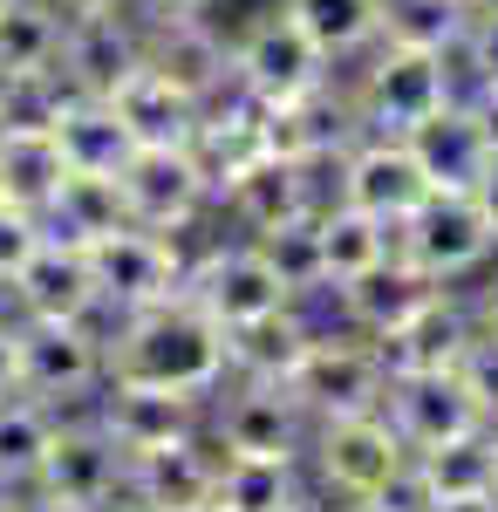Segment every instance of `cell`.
<instances>
[{
	"label": "cell",
	"mask_w": 498,
	"mask_h": 512,
	"mask_svg": "<svg viewBox=\"0 0 498 512\" xmlns=\"http://www.w3.org/2000/svg\"><path fill=\"white\" fill-rule=\"evenodd\" d=\"M198 512H219V506H198Z\"/></svg>",
	"instance_id": "54"
},
{
	"label": "cell",
	"mask_w": 498,
	"mask_h": 512,
	"mask_svg": "<svg viewBox=\"0 0 498 512\" xmlns=\"http://www.w3.org/2000/svg\"><path fill=\"white\" fill-rule=\"evenodd\" d=\"M48 239V226H41V212H21V205H7L0 198V287L21 274L28 260H35V246Z\"/></svg>",
	"instance_id": "39"
},
{
	"label": "cell",
	"mask_w": 498,
	"mask_h": 512,
	"mask_svg": "<svg viewBox=\"0 0 498 512\" xmlns=\"http://www.w3.org/2000/svg\"><path fill=\"white\" fill-rule=\"evenodd\" d=\"M335 287H342L348 321H355V328H369L376 342H383L389 328H403V321L417 315L430 294H444V280H430V274L417 267V260L403 253V246H396V253H383L376 267H362V274L335 280Z\"/></svg>",
	"instance_id": "19"
},
{
	"label": "cell",
	"mask_w": 498,
	"mask_h": 512,
	"mask_svg": "<svg viewBox=\"0 0 498 512\" xmlns=\"http://www.w3.org/2000/svg\"><path fill=\"white\" fill-rule=\"evenodd\" d=\"M219 444L226 458H294L301 444V403L287 383H246L219 410Z\"/></svg>",
	"instance_id": "20"
},
{
	"label": "cell",
	"mask_w": 498,
	"mask_h": 512,
	"mask_svg": "<svg viewBox=\"0 0 498 512\" xmlns=\"http://www.w3.org/2000/svg\"><path fill=\"white\" fill-rule=\"evenodd\" d=\"M464 342H471V315H464L458 301L430 294L403 328H389L376 355H383L389 376H430V369H458Z\"/></svg>",
	"instance_id": "22"
},
{
	"label": "cell",
	"mask_w": 498,
	"mask_h": 512,
	"mask_svg": "<svg viewBox=\"0 0 498 512\" xmlns=\"http://www.w3.org/2000/svg\"><path fill=\"white\" fill-rule=\"evenodd\" d=\"M48 437H55V410L41 396H28V390L0 396V492H28Z\"/></svg>",
	"instance_id": "31"
},
{
	"label": "cell",
	"mask_w": 498,
	"mask_h": 512,
	"mask_svg": "<svg viewBox=\"0 0 498 512\" xmlns=\"http://www.w3.org/2000/svg\"><path fill=\"white\" fill-rule=\"evenodd\" d=\"M55 7H62V21H76V14H116L130 0H55Z\"/></svg>",
	"instance_id": "44"
},
{
	"label": "cell",
	"mask_w": 498,
	"mask_h": 512,
	"mask_svg": "<svg viewBox=\"0 0 498 512\" xmlns=\"http://www.w3.org/2000/svg\"><path fill=\"white\" fill-rule=\"evenodd\" d=\"M116 185H123L130 219L151 226V233H178L205 205V171H198V158L185 144H137L130 164L116 171Z\"/></svg>",
	"instance_id": "9"
},
{
	"label": "cell",
	"mask_w": 498,
	"mask_h": 512,
	"mask_svg": "<svg viewBox=\"0 0 498 512\" xmlns=\"http://www.w3.org/2000/svg\"><path fill=\"white\" fill-rule=\"evenodd\" d=\"M28 492H41V499H55L69 512H103L110 499H123V451H116V437L103 424H62L55 417V437L41 451Z\"/></svg>",
	"instance_id": "5"
},
{
	"label": "cell",
	"mask_w": 498,
	"mask_h": 512,
	"mask_svg": "<svg viewBox=\"0 0 498 512\" xmlns=\"http://www.w3.org/2000/svg\"><path fill=\"white\" fill-rule=\"evenodd\" d=\"M492 485H498V431H492Z\"/></svg>",
	"instance_id": "51"
},
{
	"label": "cell",
	"mask_w": 498,
	"mask_h": 512,
	"mask_svg": "<svg viewBox=\"0 0 498 512\" xmlns=\"http://www.w3.org/2000/svg\"><path fill=\"white\" fill-rule=\"evenodd\" d=\"M471 0H383V35L403 48H437L451 55V41H464Z\"/></svg>",
	"instance_id": "36"
},
{
	"label": "cell",
	"mask_w": 498,
	"mask_h": 512,
	"mask_svg": "<svg viewBox=\"0 0 498 512\" xmlns=\"http://www.w3.org/2000/svg\"><path fill=\"white\" fill-rule=\"evenodd\" d=\"M103 103L123 117V130H130L137 144H185V137H192V123H198L192 96H178V89L157 76V69H144V62L116 82Z\"/></svg>",
	"instance_id": "25"
},
{
	"label": "cell",
	"mask_w": 498,
	"mask_h": 512,
	"mask_svg": "<svg viewBox=\"0 0 498 512\" xmlns=\"http://www.w3.org/2000/svg\"><path fill=\"white\" fill-rule=\"evenodd\" d=\"M348 512H383V506H348Z\"/></svg>",
	"instance_id": "52"
},
{
	"label": "cell",
	"mask_w": 498,
	"mask_h": 512,
	"mask_svg": "<svg viewBox=\"0 0 498 512\" xmlns=\"http://www.w3.org/2000/svg\"><path fill=\"white\" fill-rule=\"evenodd\" d=\"M410 465V444L383 410H355V417H328L321 431V472L328 485H342L355 499H376L389 478Z\"/></svg>",
	"instance_id": "12"
},
{
	"label": "cell",
	"mask_w": 498,
	"mask_h": 512,
	"mask_svg": "<svg viewBox=\"0 0 498 512\" xmlns=\"http://www.w3.org/2000/svg\"><path fill=\"white\" fill-rule=\"evenodd\" d=\"M7 301L21 321H96L103 315V294H96V274H89V253L76 239H41L35 260L7 280Z\"/></svg>",
	"instance_id": "10"
},
{
	"label": "cell",
	"mask_w": 498,
	"mask_h": 512,
	"mask_svg": "<svg viewBox=\"0 0 498 512\" xmlns=\"http://www.w3.org/2000/svg\"><path fill=\"white\" fill-rule=\"evenodd\" d=\"M62 55V7L55 0H0V76H35Z\"/></svg>",
	"instance_id": "29"
},
{
	"label": "cell",
	"mask_w": 498,
	"mask_h": 512,
	"mask_svg": "<svg viewBox=\"0 0 498 512\" xmlns=\"http://www.w3.org/2000/svg\"><path fill=\"white\" fill-rule=\"evenodd\" d=\"M0 512H69V506H55V499H41V492H21V499L0 492Z\"/></svg>",
	"instance_id": "46"
},
{
	"label": "cell",
	"mask_w": 498,
	"mask_h": 512,
	"mask_svg": "<svg viewBox=\"0 0 498 512\" xmlns=\"http://www.w3.org/2000/svg\"><path fill=\"white\" fill-rule=\"evenodd\" d=\"M89 274H96V294H103V315H137V308H157L171 294H185V260L171 233H151V226H116V233L89 239Z\"/></svg>",
	"instance_id": "2"
},
{
	"label": "cell",
	"mask_w": 498,
	"mask_h": 512,
	"mask_svg": "<svg viewBox=\"0 0 498 512\" xmlns=\"http://www.w3.org/2000/svg\"><path fill=\"white\" fill-rule=\"evenodd\" d=\"M478 321H485V335H498V280L485 287V301H478Z\"/></svg>",
	"instance_id": "47"
},
{
	"label": "cell",
	"mask_w": 498,
	"mask_h": 512,
	"mask_svg": "<svg viewBox=\"0 0 498 512\" xmlns=\"http://www.w3.org/2000/svg\"><path fill=\"white\" fill-rule=\"evenodd\" d=\"M232 76L246 82V96L260 103H294L328 82V55L301 35V21L287 7H267L260 21H246V35L232 41Z\"/></svg>",
	"instance_id": "3"
},
{
	"label": "cell",
	"mask_w": 498,
	"mask_h": 512,
	"mask_svg": "<svg viewBox=\"0 0 498 512\" xmlns=\"http://www.w3.org/2000/svg\"><path fill=\"white\" fill-rule=\"evenodd\" d=\"M144 62V35L116 14H76L62 21V55H55V76L69 82L76 96H110L116 82Z\"/></svg>",
	"instance_id": "16"
},
{
	"label": "cell",
	"mask_w": 498,
	"mask_h": 512,
	"mask_svg": "<svg viewBox=\"0 0 498 512\" xmlns=\"http://www.w3.org/2000/svg\"><path fill=\"white\" fill-rule=\"evenodd\" d=\"M212 506L219 512H301L294 458H219Z\"/></svg>",
	"instance_id": "30"
},
{
	"label": "cell",
	"mask_w": 498,
	"mask_h": 512,
	"mask_svg": "<svg viewBox=\"0 0 498 512\" xmlns=\"http://www.w3.org/2000/svg\"><path fill=\"white\" fill-rule=\"evenodd\" d=\"M396 246H403L430 280H458L498 246V233H492V219H485V205H478V192H444V185H430V198L396 226Z\"/></svg>",
	"instance_id": "4"
},
{
	"label": "cell",
	"mask_w": 498,
	"mask_h": 512,
	"mask_svg": "<svg viewBox=\"0 0 498 512\" xmlns=\"http://www.w3.org/2000/svg\"><path fill=\"white\" fill-rule=\"evenodd\" d=\"M342 198H348V205H362V212H376L389 233H396L423 198H430V178H423L417 151H410L403 137H376V144H362V151L348 158Z\"/></svg>",
	"instance_id": "18"
},
{
	"label": "cell",
	"mask_w": 498,
	"mask_h": 512,
	"mask_svg": "<svg viewBox=\"0 0 498 512\" xmlns=\"http://www.w3.org/2000/svg\"><path fill=\"white\" fill-rule=\"evenodd\" d=\"M185 301L205 308L219 328H232V321H253L267 308H287L294 294L260 260V246H212L198 267H185Z\"/></svg>",
	"instance_id": "11"
},
{
	"label": "cell",
	"mask_w": 498,
	"mask_h": 512,
	"mask_svg": "<svg viewBox=\"0 0 498 512\" xmlns=\"http://www.w3.org/2000/svg\"><path fill=\"white\" fill-rule=\"evenodd\" d=\"M417 478H423V492H430V506L458 499V492H498L492 485V437L464 431V437H444V444L417 451Z\"/></svg>",
	"instance_id": "34"
},
{
	"label": "cell",
	"mask_w": 498,
	"mask_h": 512,
	"mask_svg": "<svg viewBox=\"0 0 498 512\" xmlns=\"http://www.w3.org/2000/svg\"><path fill=\"white\" fill-rule=\"evenodd\" d=\"M69 164L55 151V130H7L0 137V198L21 212H48V198L62 192Z\"/></svg>",
	"instance_id": "28"
},
{
	"label": "cell",
	"mask_w": 498,
	"mask_h": 512,
	"mask_svg": "<svg viewBox=\"0 0 498 512\" xmlns=\"http://www.w3.org/2000/svg\"><path fill=\"white\" fill-rule=\"evenodd\" d=\"M226 376V328L192 308L185 294L116 315V342H103V383H151V390L205 396Z\"/></svg>",
	"instance_id": "1"
},
{
	"label": "cell",
	"mask_w": 498,
	"mask_h": 512,
	"mask_svg": "<svg viewBox=\"0 0 498 512\" xmlns=\"http://www.w3.org/2000/svg\"><path fill=\"white\" fill-rule=\"evenodd\" d=\"M144 69H157L178 96H192L198 110H205L232 76V48L198 14H157V28L144 35Z\"/></svg>",
	"instance_id": "15"
},
{
	"label": "cell",
	"mask_w": 498,
	"mask_h": 512,
	"mask_svg": "<svg viewBox=\"0 0 498 512\" xmlns=\"http://www.w3.org/2000/svg\"><path fill=\"white\" fill-rule=\"evenodd\" d=\"M471 110H478V130H485V144L498 151V89H485V96H478Z\"/></svg>",
	"instance_id": "43"
},
{
	"label": "cell",
	"mask_w": 498,
	"mask_h": 512,
	"mask_svg": "<svg viewBox=\"0 0 498 512\" xmlns=\"http://www.w3.org/2000/svg\"><path fill=\"white\" fill-rule=\"evenodd\" d=\"M458 383L471 390V403H478L485 424H492L498 417V335L471 328V342H464V355H458Z\"/></svg>",
	"instance_id": "38"
},
{
	"label": "cell",
	"mask_w": 498,
	"mask_h": 512,
	"mask_svg": "<svg viewBox=\"0 0 498 512\" xmlns=\"http://www.w3.org/2000/svg\"><path fill=\"white\" fill-rule=\"evenodd\" d=\"M212 485H219V458L192 437H171L151 451H123V492L151 512H198L212 506Z\"/></svg>",
	"instance_id": "13"
},
{
	"label": "cell",
	"mask_w": 498,
	"mask_h": 512,
	"mask_svg": "<svg viewBox=\"0 0 498 512\" xmlns=\"http://www.w3.org/2000/svg\"><path fill=\"white\" fill-rule=\"evenodd\" d=\"M464 55H471L478 82L498 89V14H471V21H464Z\"/></svg>",
	"instance_id": "40"
},
{
	"label": "cell",
	"mask_w": 498,
	"mask_h": 512,
	"mask_svg": "<svg viewBox=\"0 0 498 512\" xmlns=\"http://www.w3.org/2000/svg\"><path fill=\"white\" fill-rule=\"evenodd\" d=\"M21 390L41 396L48 410L62 396H82L103 383V335L96 321H21Z\"/></svg>",
	"instance_id": "7"
},
{
	"label": "cell",
	"mask_w": 498,
	"mask_h": 512,
	"mask_svg": "<svg viewBox=\"0 0 498 512\" xmlns=\"http://www.w3.org/2000/svg\"><path fill=\"white\" fill-rule=\"evenodd\" d=\"M430 512H498V492H458V499H437Z\"/></svg>",
	"instance_id": "42"
},
{
	"label": "cell",
	"mask_w": 498,
	"mask_h": 512,
	"mask_svg": "<svg viewBox=\"0 0 498 512\" xmlns=\"http://www.w3.org/2000/svg\"><path fill=\"white\" fill-rule=\"evenodd\" d=\"M307 342H314V328L294 308H267V315L226 328V369H239L246 383H287Z\"/></svg>",
	"instance_id": "23"
},
{
	"label": "cell",
	"mask_w": 498,
	"mask_h": 512,
	"mask_svg": "<svg viewBox=\"0 0 498 512\" xmlns=\"http://www.w3.org/2000/svg\"><path fill=\"white\" fill-rule=\"evenodd\" d=\"M471 14H498V0H471Z\"/></svg>",
	"instance_id": "50"
},
{
	"label": "cell",
	"mask_w": 498,
	"mask_h": 512,
	"mask_svg": "<svg viewBox=\"0 0 498 512\" xmlns=\"http://www.w3.org/2000/svg\"><path fill=\"white\" fill-rule=\"evenodd\" d=\"M14 390H21V328L0 308V396H14Z\"/></svg>",
	"instance_id": "41"
},
{
	"label": "cell",
	"mask_w": 498,
	"mask_h": 512,
	"mask_svg": "<svg viewBox=\"0 0 498 512\" xmlns=\"http://www.w3.org/2000/svg\"><path fill=\"white\" fill-rule=\"evenodd\" d=\"M41 226H48L55 239H76V246L116 233V226H130L123 185H116V178H96V171H69V178H62V192L48 198Z\"/></svg>",
	"instance_id": "27"
},
{
	"label": "cell",
	"mask_w": 498,
	"mask_h": 512,
	"mask_svg": "<svg viewBox=\"0 0 498 512\" xmlns=\"http://www.w3.org/2000/svg\"><path fill=\"white\" fill-rule=\"evenodd\" d=\"M76 89L55 76V69H35V76H0V137L7 130H55L62 103Z\"/></svg>",
	"instance_id": "37"
},
{
	"label": "cell",
	"mask_w": 498,
	"mask_h": 512,
	"mask_svg": "<svg viewBox=\"0 0 498 512\" xmlns=\"http://www.w3.org/2000/svg\"><path fill=\"white\" fill-rule=\"evenodd\" d=\"M389 424L403 431L410 458L444 444V437L485 431V410L471 403V390L458 383V369H430V376H389Z\"/></svg>",
	"instance_id": "14"
},
{
	"label": "cell",
	"mask_w": 498,
	"mask_h": 512,
	"mask_svg": "<svg viewBox=\"0 0 498 512\" xmlns=\"http://www.w3.org/2000/svg\"><path fill=\"white\" fill-rule=\"evenodd\" d=\"M103 512H151V506H137V499H130V506H116V499H110V506H103Z\"/></svg>",
	"instance_id": "49"
},
{
	"label": "cell",
	"mask_w": 498,
	"mask_h": 512,
	"mask_svg": "<svg viewBox=\"0 0 498 512\" xmlns=\"http://www.w3.org/2000/svg\"><path fill=\"white\" fill-rule=\"evenodd\" d=\"M451 96V69H444V55L437 48H403V41H389L383 55H376V69L362 76V123L369 130H383V137H403L410 123H423L437 103Z\"/></svg>",
	"instance_id": "6"
},
{
	"label": "cell",
	"mask_w": 498,
	"mask_h": 512,
	"mask_svg": "<svg viewBox=\"0 0 498 512\" xmlns=\"http://www.w3.org/2000/svg\"><path fill=\"white\" fill-rule=\"evenodd\" d=\"M96 424L116 437V451H151V444H171V437L198 431V396L151 390V383H110Z\"/></svg>",
	"instance_id": "21"
},
{
	"label": "cell",
	"mask_w": 498,
	"mask_h": 512,
	"mask_svg": "<svg viewBox=\"0 0 498 512\" xmlns=\"http://www.w3.org/2000/svg\"><path fill=\"white\" fill-rule=\"evenodd\" d=\"M55 151H62L69 171L116 178V171L130 164V151H137V137L123 130V117H116L103 96H69L62 117H55Z\"/></svg>",
	"instance_id": "24"
},
{
	"label": "cell",
	"mask_w": 498,
	"mask_h": 512,
	"mask_svg": "<svg viewBox=\"0 0 498 512\" xmlns=\"http://www.w3.org/2000/svg\"><path fill=\"white\" fill-rule=\"evenodd\" d=\"M403 144L417 151L423 178L444 185V192H471V185L498 164V151L485 144V130H478V110H471V103H451V96H444L423 123H410Z\"/></svg>",
	"instance_id": "17"
},
{
	"label": "cell",
	"mask_w": 498,
	"mask_h": 512,
	"mask_svg": "<svg viewBox=\"0 0 498 512\" xmlns=\"http://www.w3.org/2000/svg\"><path fill=\"white\" fill-rule=\"evenodd\" d=\"M0 308H7V287H0Z\"/></svg>",
	"instance_id": "53"
},
{
	"label": "cell",
	"mask_w": 498,
	"mask_h": 512,
	"mask_svg": "<svg viewBox=\"0 0 498 512\" xmlns=\"http://www.w3.org/2000/svg\"><path fill=\"white\" fill-rule=\"evenodd\" d=\"M471 192H478V205H485V219H492V233H498V164L478 178V185H471Z\"/></svg>",
	"instance_id": "45"
},
{
	"label": "cell",
	"mask_w": 498,
	"mask_h": 512,
	"mask_svg": "<svg viewBox=\"0 0 498 512\" xmlns=\"http://www.w3.org/2000/svg\"><path fill=\"white\" fill-rule=\"evenodd\" d=\"M287 14L301 21V35L335 62V55H355L383 35V0H287Z\"/></svg>",
	"instance_id": "33"
},
{
	"label": "cell",
	"mask_w": 498,
	"mask_h": 512,
	"mask_svg": "<svg viewBox=\"0 0 498 512\" xmlns=\"http://www.w3.org/2000/svg\"><path fill=\"white\" fill-rule=\"evenodd\" d=\"M137 7H151V14H198L205 0H137Z\"/></svg>",
	"instance_id": "48"
},
{
	"label": "cell",
	"mask_w": 498,
	"mask_h": 512,
	"mask_svg": "<svg viewBox=\"0 0 498 512\" xmlns=\"http://www.w3.org/2000/svg\"><path fill=\"white\" fill-rule=\"evenodd\" d=\"M226 198L239 205V219H246L253 233H260V226H280V219L307 212V164L273 158V151H253V158L226 178Z\"/></svg>",
	"instance_id": "26"
},
{
	"label": "cell",
	"mask_w": 498,
	"mask_h": 512,
	"mask_svg": "<svg viewBox=\"0 0 498 512\" xmlns=\"http://www.w3.org/2000/svg\"><path fill=\"white\" fill-rule=\"evenodd\" d=\"M287 390L301 410H321V417H355V410H383V390H389V369L376 349L362 342H307V355L294 362Z\"/></svg>",
	"instance_id": "8"
},
{
	"label": "cell",
	"mask_w": 498,
	"mask_h": 512,
	"mask_svg": "<svg viewBox=\"0 0 498 512\" xmlns=\"http://www.w3.org/2000/svg\"><path fill=\"white\" fill-rule=\"evenodd\" d=\"M260 260H267L273 274H280V287L287 294H314L321 287V233H314V205L307 212H294V219H280V226H260Z\"/></svg>",
	"instance_id": "35"
},
{
	"label": "cell",
	"mask_w": 498,
	"mask_h": 512,
	"mask_svg": "<svg viewBox=\"0 0 498 512\" xmlns=\"http://www.w3.org/2000/svg\"><path fill=\"white\" fill-rule=\"evenodd\" d=\"M314 233H321V274L328 280H348L362 274V267H376L389 253V226L376 212H362V205H335V212H314Z\"/></svg>",
	"instance_id": "32"
}]
</instances>
